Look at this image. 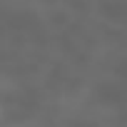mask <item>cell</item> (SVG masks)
Masks as SVG:
<instances>
[]
</instances>
